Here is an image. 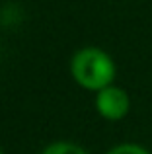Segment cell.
<instances>
[{"label": "cell", "instance_id": "obj_4", "mask_svg": "<svg viewBox=\"0 0 152 154\" xmlns=\"http://www.w3.org/2000/svg\"><path fill=\"white\" fill-rule=\"evenodd\" d=\"M107 154H150V152L138 144H119V146L111 148Z\"/></svg>", "mask_w": 152, "mask_h": 154}, {"label": "cell", "instance_id": "obj_5", "mask_svg": "<svg viewBox=\"0 0 152 154\" xmlns=\"http://www.w3.org/2000/svg\"><path fill=\"white\" fill-rule=\"evenodd\" d=\"M0 154H4V152H2V148H0Z\"/></svg>", "mask_w": 152, "mask_h": 154}, {"label": "cell", "instance_id": "obj_2", "mask_svg": "<svg viewBox=\"0 0 152 154\" xmlns=\"http://www.w3.org/2000/svg\"><path fill=\"white\" fill-rule=\"evenodd\" d=\"M129 96L125 94V90L117 86H105L102 90H98L96 96V109L103 119L109 121H119L129 113Z\"/></svg>", "mask_w": 152, "mask_h": 154}, {"label": "cell", "instance_id": "obj_1", "mask_svg": "<svg viewBox=\"0 0 152 154\" xmlns=\"http://www.w3.org/2000/svg\"><path fill=\"white\" fill-rule=\"evenodd\" d=\"M70 72L82 88L98 92L113 82L115 64L105 51L96 49V47H86L72 57Z\"/></svg>", "mask_w": 152, "mask_h": 154}, {"label": "cell", "instance_id": "obj_3", "mask_svg": "<svg viewBox=\"0 0 152 154\" xmlns=\"http://www.w3.org/2000/svg\"><path fill=\"white\" fill-rule=\"evenodd\" d=\"M41 154H88V152L72 143H55L51 146H47Z\"/></svg>", "mask_w": 152, "mask_h": 154}]
</instances>
